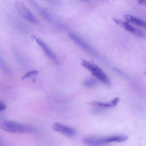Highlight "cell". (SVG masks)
Instances as JSON below:
<instances>
[{
    "label": "cell",
    "mask_w": 146,
    "mask_h": 146,
    "mask_svg": "<svg viewBox=\"0 0 146 146\" xmlns=\"http://www.w3.org/2000/svg\"><path fill=\"white\" fill-rule=\"evenodd\" d=\"M124 18L128 21L129 23H131L136 26L146 28V22L139 18L133 17L130 15H124Z\"/></svg>",
    "instance_id": "30bf717a"
},
{
    "label": "cell",
    "mask_w": 146,
    "mask_h": 146,
    "mask_svg": "<svg viewBox=\"0 0 146 146\" xmlns=\"http://www.w3.org/2000/svg\"><path fill=\"white\" fill-rule=\"evenodd\" d=\"M33 37L35 39L36 42L38 44V45L40 46V47L43 50L44 54L48 57V58L51 59L52 62H54L55 63H58V60L56 56L54 54V52L51 50V49L48 47V46L45 43H44L40 38H37L35 36H33Z\"/></svg>",
    "instance_id": "52a82bcc"
},
{
    "label": "cell",
    "mask_w": 146,
    "mask_h": 146,
    "mask_svg": "<svg viewBox=\"0 0 146 146\" xmlns=\"http://www.w3.org/2000/svg\"><path fill=\"white\" fill-rule=\"evenodd\" d=\"M68 36L71 39H72L75 43L78 44L82 48L87 51L88 53L94 56H98L97 52L87 43L82 38L79 37V36L73 33H69Z\"/></svg>",
    "instance_id": "5b68a950"
},
{
    "label": "cell",
    "mask_w": 146,
    "mask_h": 146,
    "mask_svg": "<svg viewBox=\"0 0 146 146\" xmlns=\"http://www.w3.org/2000/svg\"><path fill=\"white\" fill-rule=\"evenodd\" d=\"M46 1H48L50 3H51L52 4H54V5H56L58 3V0H46Z\"/></svg>",
    "instance_id": "e0dca14e"
},
{
    "label": "cell",
    "mask_w": 146,
    "mask_h": 146,
    "mask_svg": "<svg viewBox=\"0 0 146 146\" xmlns=\"http://www.w3.org/2000/svg\"><path fill=\"white\" fill-rule=\"evenodd\" d=\"M113 20L117 25H118L120 27H123V29H124L125 30H126L127 31H128L131 33H133V34L137 35L138 36H142L143 35L141 31L137 30V29H136L134 27H133L132 26H131L128 21H124L123 20L119 19H116V18H114Z\"/></svg>",
    "instance_id": "ba28073f"
},
{
    "label": "cell",
    "mask_w": 146,
    "mask_h": 146,
    "mask_svg": "<svg viewBox=\"0 0 146 146\" xmlns=\"http://www.w3.org/2000/svg\"><path fill=\"white\" fill-rule=\"evenodd\" d=\"M14 5L18 13L25 19L35 25L39 23V21L37 18L22 2L17 1Z\"/></svg>",
    "instance_id": "277c9868"
},
{
    "label": "cell",
    "mask_w": 146,
    "mask_h": 146,
    "mask_svg": "<svg viewBox=\"0 0 146 146\" xmlns=\"http://www.w3.org/2000/svg\"><path fill=\"white\" fill-rule=\"evenodd\" d=\"M52 128L54 131L63 134L66 136L73 137L76 135V131L75 129L60 123H55L52 125Z\"/></svg>",
    "instance_id": "8992f818"
},
{
    "label": "cell",
    "mask_w": 146,
    "mask_h": 146,
    "mask_svg": "<svg viewBox=\"0 0 146 146\" xmlns=\"http://www.w3.org/2000/svg\"><path fill=\"white\" fill-rule=\"evenodd\" d=\"M38 72H39L38 70H33V71H29L27 73H26V74L23 76H22V79H27L29 78L34 76L38 74Z\"/></svg>",
    "instance_id": "4fadbf2b"
},
{
    "label": "cell",
    "mask_w": 146,
    "mask_h": 146,
    "mask_svg": "<svg viewBox=\"0 0 146 146\" xmlns=\"http://www.w3.org/2000/svg\"><path fill=\"white\" fill-rule=\"evenodd\" d=\"M0 145H1V139H0Z\"/></svg>",
    "instance_id": "d6986e66"
},
{
    "label": "cell",
    "mask_w": 146,
    "mask_h": 146,
    "mask_svg": "<svg viewBox=\"0 0 146 146\" xmlns=\"http://www.w3.org/2000/svg\"><path fill=\"white\" fill-rule=\"evenodd\" d=\"M138 3L140 5L146 6V0H138Z\"/></svg>",
    "instance_id": "2e32d148"
},
{
    "label": "cell",
    "mask_w": 146,
    "mask_h": 146,
    "mask_svg": "<svg viewBox=\"0 0 146 146\" xmlns=\"http://www.w3.org/2000/svg\"><path fill=\"white\" fill-rule=\"evenodd\" d=\"M5 108H6L5 104L3 102L0 101V111H3Z\"/></svg>",
    "instance_id": "9a60e30c"
},
{
    "label": "cell",
    "mask_w": 146,
    "mask_h": 146,
    "mask_svg": "<svg viewBox=\"0 0 146 146\" xmlns=\"http://www.w3.org/2000/svg\"><path fill=\"white\" fill-rule=\"evenodd\" d=\"M128 139V137L123 135H117L99 137L97 136H87L83 139L84 143L91 145H98L113 142H123Z\"/></svg>",
    "instance_id": "7a4b0ae2"
},
{
    "label": "cell",
    "mask_w": 146,
    "mask_h": 146,
    "mask_svg": "<svg viewBox=\"0 0 146 146\" xmlns=\"http://www.w3.org/2000/svg\"><path fill=\"white\" fill-rule=\"evenodd\" d=\"M97 83V81L95 79H89L84 82V85L86 87H92Z\"/></svg>",
    "instance_id": "5bb4252c"
},
{
    "label": "cell",
    "mask_w": 146,
    "mask_h": 146,
    "mask_svg": "<svg viewBox=\"0 0 146 146\" xmlns=\"http://www.w3.org/2000/svg\"><path fill=\"white\" fill-rule=\"evenodd\" d=\"M27 2H28L31 6H33L35 10H36L39 13H40L43 8L39 6V5L38 3V2L35 0H25Z\"/></svg>",
    "instance_id": "8fae6325"
},
{
    "label": "cell",
    "mask_w": 146,
    "mask_h": 146,
    "mask_svg": "<svg viewBox=\"0 0 146 146\" xmlns=\"http://www.w3.org/2000/svg\"><path fill=\"white\" fill-rule=\"evenodd\" d=\"M0 128L11 133H25L35 131V128L29 125L14 121L3 120L0 121Z\"/></svg>",
    "instance_id": "6da1fadb"
},
{
    "label": "cell",
    "mask_w": 146,
    "mask_h": 146,
    "mask_svg": "<svg viewBox=\"0 0 146 146\" xmlns=\"http://www.w3.org/2000/svg\"><path fill=\"white\" fill-rule=\"evenodd\" d=\"M81 64L84 68L89 71L92 75H94L101 82L107 85L111 83L110 80L106 74L96 64L91 63L86 60H82Z\"/></svg>",
    "instance_id": "3957f363"
},
{
    "label": "cell",
    "mask_w": 146,
    "mask_h": 146,
    "mask_svg": "<svg viewBox=\"0 0 146 146\" xmlns=\"http://www.w3.org/2000/svg\"><path fill=\"white\" fill-rule=\"evenodd\" d=\"M119 102V99L118 98H115L109 102H102L95 101V102H92L91 103H90V104L98 108L106 109V108H111L115 107L118 104Z\"/></svg>",
    "instance_id": "9c48e42d"
},
{
    "label": "cell",
    "mask_w": 146,
    "mask_h": 146,
    "mask_svg": "<svg viewBox=\"0 0 146 146\" xmlns=\"http://www.w3.org/2000/svg\"><path fill=\"white\" fill-rule=\"evenodd\" d=\"M0 68L5 74L10 73L9 68L6 64L3 58L1 55H0Z\"/></svg>",
    "instance_id": "7c38bea8"
},
{
    "label": "cell",
    "mask_w": 146,
    "mask_h": 146,
    "mask_svg": "<svg viewBox=\"0 0 146 146\" xmlns=\"http://www.w3.org/2000/svg\"><path fill=\"white\" fill-rule=\"evenodd\" d=\"M80 1H84V2H87V1H88V0H80Z\"/></svg>",
    "instance_id": "ac0fdd59"
}]
</instances>
